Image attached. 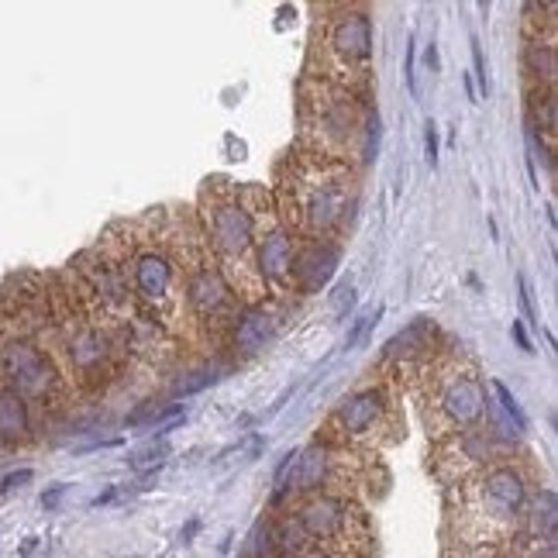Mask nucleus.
Returning <instances> with one entry per match:
<instances>
[{
	"label": "nucleus",
	"mask_w": 558,
	"mask_h": 558,
	"mask_svg": "<svg viewBox=\"0 0 558 558\" xmlns=\"http://www.w3.org/2000/svg\"><path fill=\"white\" fill-rule=\"evenodd\" d=\"M66 352L73 369L80 372L83 379H93L107 369V359H111V341H107L104 328L93 321H76L69 324V335H66Z\"/></svg>",
	"instance_id": "9b49d317"
},
{
	"label": "nucleus",
	"mask_w": 558,
	"mask_h": 558,
	"mask_svg": "<svg viewBox=\"0 0 558 558\" xmlns=\"http://www.w3.org/2000/svg\"><path fill=\"white\" fill-rule=\"evenodd\" d=\"M366 121L369 114H362V107L345 87L310 80L300 93V124H304V138L314 145L317 155L345 162L348 149L366 131Z\"/></svg>",
	"instance_id": "20e7f679"
},
{
	"label": "nucleus",
	"mask_w": 558,
	"mask_h": 558,
	"mask_svg": "<svg viewBox=\"0 0 558 558\" xmlns=\"http://www.w3.org/2000/svg\"><path fill=\"white\" fill-rule=\"evenodd\" d=\"M62 493H66V483H56L49 493H42V507H45V510H52V507H56V503L62 500Z\"/></svg>",
	"instance_id": "393cba45"
},
{
	"label": "nucleus",
	"mask_w": 558,
	"mask_h": 558,
	"mask_svg": "<svg viewBox=\"0 0 558 558\" xmlns=\"http://www.w3.org/2000/svg\"><path fill=\"white\" fill-rule=\"evenodd\" d=\"M0 376L21 400H49L59 390V372L45 359V352L25 335L0 338Z\"/></svg>",
	"instance_id": "1a4fd4ad"
},
{
	"label": "nucleus",
	"mask_w": 558,
	"mask_h": 558,
	"mask_svg": "<svg viewBox=\"0 0 558 558\" xmlns=\"http://www.w3.org/2000/svg\"><path fill=\"white\" fill-rule=\"evenodd\" d=\"M424 403L431 410L428 428H434V434H452L483 421L490 400H486L483 376H479V369L472 362L448 359L428 369Z\"/></svg>",
	"instance_id": "39448f33"
},
{
	"label": "nucleus",
	"mask_w": 558,
	"mask_h": 558,
	"mask_svg": "<svg viewBox=\"0 0 558 558\" xmlns=\"http://www.w3.org/2000/svg\"><path fill=\"white\" fill-rule=\"evenodd\" d=\"M355 304V290H352V283H345V286H338V293H335V314L341 317L345 310H352Z\"/></svg>",
	"instance_id": "412c9836"
},
{
	"label": "nucleus",
	"mask_w": 558,
	"mask_h": 558,
	"mask_svg": "<svg viewBox=\"0 0 558 558\" xmlns=\"http://www.w3.org/2000/svg\"><path fill=\"white\" fill-rule=\"evenodd\" d=\"M527 510V483L514 465H490L459 493V524L472 541H500Z\"/></svg>",
	"instance_id": "7ed1b4c3"
},
{
	"label": "nucleus",
	"mask_w": 558,
	"mask_h": 558,
	"mask_svg": "<svg viewBox=\"0 0 558 558\" xmlns=\"http://www.w3.org/2000/svg\"><path fill=\"white\" fill-rule=\"evenodd\" d=\"M372 317H379V310H369V314H362V317H359V321H355L352 335H348V338H345V348H352V345H355V341H359L362 335H366V328H369V324H372Z\"/></svg>",
	"instance_id": "4be33fe9"
},
{
	"label": "nucleus",
	"mask_w": 558,
	"mask_h": 558,
	"mask_svg": "<svg viewBox=\"0 0 558 558\" xmlns=\"http://www.w3.org/2000/svg\"><path fill=\"white\" fill-rule=\"evenodd\" d=\"M424 159H428L431 169L438 166V128H434V121H428V128H424Z\"/></svg>",
	"instance_id": "6ab92c4d"
},
{
	"label": "nucleus",
	"mask_w": 558,
	"mask_h": 558,
	"mask_svg": "<svg viewBox=\"0 0 558 558\" xmlns=\"http://www.w3.org/2000/svg\"><path fill=\"white\" fill-rule=\"evenodd\" d=\"M176 283L197 321L211 324L214 331H228L238 321V300L231 293L228 279L217 269V262L207 255L200 242L180 245V266H176Z\"/></svg>",
	"instance_id": "423d86ee"
},
{
	"label": "nucleus",
	"mask_w": 558,
	"mask_h": 558,
	"mask_svg": "<svg viewBox=\"0 0 558 558\" xmlns=\"http://www.w3.org/2000/svg\"><path fill=\"white\" fill-rule=\"evenodd\" d=\"M472 66H476V76H479V87L483 93H490V76H486V62H483V49H479V42L472 38Z\"/></svg>",
	"instance_id": "aec40b11"
},
{
	"label": "nucleus",
	"mask_w": 558,
	"mask_h": 558,
	"mask_svg": "<svg viewBox=\"0 0 558 558\" xmlns=\"http://www.w3.org/2000/svg\"><path fill=\"white\" fill-rule=\"evenodd\" d=\"M31 431L28 403L18 397L7 383H0V438L4 441H25Z\"/></svg>",
	"instance_id": "4468645a"
},
{
	"label": "nucleus",
	"mask_w": 558,
	"mask_h": 558,
	"mask_svg": "<svg viewBox=\"0 0 558 558\" xmlns=\"http://www.w3.org/2000/svg\"><path fill=\"white\" fill-rule=\"evenodd\" d=\"M25 483H31V469H18V472H7L4 479H0V496H7V493H14V490H21Z\"/></svg>",
	"instance_id": "a211bd4d"
},
{
	"label": "nucleus",
	"mask_w": 558,
	"mask_h": 558,
	"mask_svg": "<svg viewBox=\"0 0 558 558\" xmlns=\"http://www.w3.org/2000/svg\"><path fill=\"white\" fill-rule=\"evenodd\" d=\"M235 348L242 355H255V352H262L266 348V341L276 335V328H279V314L273 307H248L242 317H238L235 324Z\"/></svg>",
	"instance_id": "ddd939ff"
},
{
	"label": "nucleus",
	"mask_w": 558,
	"mask_h": 558,
	"mask_svg": "<svg viewBox=\"0 0 558 558\" xmlns=\"http://www.w3.org/2000/svg\"><path fill=\"white\" fill-rule=\"evenodd\" d=\"M517 283H521V304H524L527 317H531V324H534V317H538V310H534V304H531V286H527V279H524V276L517 279Z\"/></svg>",
	"instance_id": "b1692460"
},
{
	"label": "nucleus",
	"mask_w": 558,
	"mask_h": 558,
	"mask_svg": "<svg viewBox=\"0 0 558 558\" xmlns=\"http://www.w3.org/2000/svg\"><path fill=\"white\" fill-rule=\"evenodd\" d=\"M166 455H169V441L159 438V441H145L142 448H135L128 462H131V469H159V465L166 462Z\"/></svg>",
	"instance_id": "2eb2a0df"
},
{
	"label": "nucleus",
	"mask_w": 558,
	"mask_h": 558,
	"mask_svg": "<svg viewBox=\"0 0 558 558\" xmlns=\"http://www.w3.org/2000/svg\"><path fill=\"white\" fill-rule=\"evenodd\" d=\"M124 262H128V266H118V269L124 273V279H128V290L135 293L145 307H155L169 321V314H173V307H176V290H180L173 255L155 242L138 245L135 238H128V242H124Z\"/></svg>",
	"instance_id": "6e6552de"
},
{
	"label": "nucleus",
	"mask_w": 558,
	"mask_h": 558,
	"mask_svg": "<svg viewBox=\"0 0 558 558\" xmlns=\"http://www.w3.org/2000/svg\"><path fill=\"white\" fill-rule=\"evenodd\" d=\"M200 207H204V228L207 242H211L217 266L235 279L238 293L245 297H259L266 293L255 269V221L245 204L242 186L231 180H207L204 193H200Z\"/></svg>",
	"instance_id": "f03ea898"
},
{
	"label": "nucleus",
	"mask_w": 558,
	"mask_h": 558,
	"mask_svg": "<svg viewBox=\"0 0 558 558\" xmlns=\"http://www.w3.org/2000/svg\"><path fill=\"white\" fill-rule=\"evenodd\" d=\"M514 338H517V345H521L524 352H534V345H531V338H527V331H524L521 321H514Z\"/></svg>",
	"instance_id": "a878e982"
},
{
	"label": "nucleus",
	"mask_w": 558,
	"mask_h": 558,
	"mask_svg": "<svg viewBox=\"0 0 558 558\" xmlns=\"http://www.w3.org/2000/svg\"><path fill=\"white\" fill-rule=\"evenodd\" d=\"M335 266H338L335 242H304L300 248L293 245V286H300L304 293L328 286V279L335 276Z\"/></svg>",
	"instance_id": "f8f14e48"
},
{
	"label": "nucleus",
	"mask_w": 558,
	"mask_h": 558,
	"mask_svg": "<svg viewBox=\"0 0 558 558\" xmlns=\"http://www.w3.org/2000/svg\"><path fill=\"white\" fill-rule=\"evenodd\" d=\"M403 76H407V87L417 97V73H414V42H407V66H403Z\"/></svg>",
	"instance_id": "5701e85b"
},
{
	"label": "nucleus",
	"mask_w": 558,
	"mask_h": 558,
	"mask_svg": "<svg viewBox=\"0 0 558 558\" xmlns=\"http://www.w3.org/2000/svg\"><path fill=\"white\" fill-rule=\"evenodd\" d=\"M490 386H493V393H496V397L503 400V410H507V417H510V421L517 424V431H524V428H527V421H524V410L517 407V400L510 397V390H507V386H503L500 379H493Z\"/></svg>",
	"instance_id": "dca6fc26"
},
{
	"label": "nucleus",
	"mask_w": 558,
	"mask_h": 558,
	"mask_svg": "<svg viewBox=\"0 0 558 558\" xmlns=\"http://www.w3.org/2000/svg\"><path fill=\"white\" fill-rule=\"evenodd\" d=\"M355 204L359 186L348 162L304 152L283 166L279 176L283 228L293 231L300 242H331L348 224Z\"/></svg>",
	"instance_id": "f257e3e1"
},
{
	"label": "nucleus",
	"mask_w": 558,
	"mask_h": 558,
	"mask_svg": "<svg viewBox=\"0 0 558 558\" xmlns=\"http://www.w3.org/2000/svg\"><path fill=\"white\" fill-rule=\"evenodd\" d=\"M193 376L197 379H180V383H176V397H186V393H197V390H204L207 383H214L217 379V369H200V372H193Z\"/></svg>",
	"instance_id": "f3484780"
},
{
	"label": "nucleus",
	"mask_w": 558,
	"mask_h": 558,
	"mask_svg": "<svg viewBox=\"0 0 558 558\" xmlns=\"http://www.w3.org/2000/svg\"><path fill=\"white\" fill-rule=\"evenodd\" d=\"M393 414V400L383 386H366V390L352 393L338 403V410L331 414V428H335L341 438H372L376 431L386 428Z\"/></svg>",
	"instance_id": "9d476101"
},
{
	"label": "nucleus",
	"mask_w": 558,
	"mask_h": 558,
	"mask_svg": "<svg viewBox=\"0 0 558 558\" xmlns=\"http://www.w3.org/2000/svg\"><path fill=\"white\" fill-rule=\"evenodd\" d=\"M317 52H321V80L331 87H345L352 80H362L372 56V21L362 11H338L335 18L317 28Z\"/></svg>",
	"instance_id": "0eeeda50"
}]
</instances>
